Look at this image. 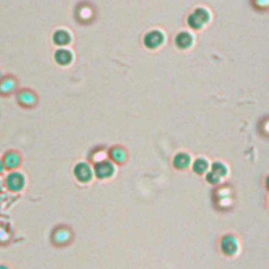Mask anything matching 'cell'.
Instances as JSON below:
<instances>
[{"instance_id": "obj_20", "label": "cell", "mask_w": 269, "mask_h": 269, "mask_svg": "<svg viewBox=\"0 0 269 269\" xmlns=\"http://www.w3.org/2000/svg\"><path fill=\"white\" fill-rule=\"evenodd\" d=\"M5 170H7V169H6V166H5V163H4L3 159L0 158V175L4 174V173H5Z\"/></svg>"}, {"instance_id": "obj_11", "label": "cell", "mask_w": 269, "mask_h": 269, "mask_svg": "<svg viewBox=\"0 0 269 269\" xmlns=\"http://www.w3.org/2000/svg\"><path fill=\"white\" fill-rule=\"evenodd\" d=\"M53 41L56 45L65 46L70 43L71 36L66 30H57L53 35Z\"/></svg>"}, {"instance_id": "obj_13", "label": "cell", "mask_w": 269, "mask_h": 269, "mask_svg": "<svg viewBox=\"0 0 269 269\" xmlns=\"http://www.w3.org/2000/svg\"><path fill=\"white\" fill-rule=\"evenodd\" d=\"M17 101L23 107H31L36 103V97L32 92L22 91L18 94Z\"/></svg>"}, {"instance_id": "obj_7", "label": "cell", "mask_w": 269, "mask_h": 269, "mask_svg": "<svg viewBox=\"0 0 269 269\" xmlns=\"http://www.w3.org/2000/svg\"><path fill=\"white\" fill-rule=\"evenodd\" d=\"M94 172L99 179H109L116 174V166L110 161H102L96 165Z\"/></svg>"}, {"instance_id": "obj_5", "label": "cell", "mask_w": 269, "mask_h": 269, "mask_svg": "<svg viewBox=\"0 0 269 269\" xmlns=\"http://www.w3.org/2000/svg\"><path fill=\"white\" fill-rule=\"evenodd\" d=\"M221 249L227 256H236L240 252V243L235 237L225 236L221 241Z\"/></svg>"}, {"instance_id": "obj_9", "label": "cell", "mask_w": 269, "mask_h": 269, "mask_svg": "<svg viewBox=\"0 0 269 269\" xmlns=\"http://www.w3.org/2000/svg\"><path fill=\"white\" fill-rule=\"evenodd\" d=\"M175 42L177 47H179L180 50H187L193 45L194 37L189 32H181L176 36Z\"/></svg>"}, {"instance_id": "obj_1", "label": "cell", "mask_w": 269, "mask_h": 269, "mask_svg": "<svg viewBox=\"0 0 269 269\" xmlns=\"http://www.w3.org/2000/svg\"><path fill=\"white\" fill-rule=\"evenodd\" d=\"M210 20V13L204 8L195 9L187 18V25L193 30H200Z\"/></svg>"}, {"instance_id": "obj_15", "label": "cell", "mask_w": 269, "mask_h": 269, "mask_svg": "<svg viewBox=\"0 0 269 269\" xmlns=\"http://www.w3.org/2000/svg\"><path fill=\"white\" fill-rule=\"evenodd\" d=\"M15 87H16V82L13 78L11 77L5 78L2 82H0V94L9 95L14 91Z\"/></svg>"}, {"instance_id": "obj_17", "label": "cell", "mask_w": 269, "mask_h": 269, "mask_svg": "<svg viewBox=\"0 0 269 269\" xmlns=\"http://www.w3.org/2000/svg\"><path fill=\"white\" fill-rule=\"evenodd\" d=\"M212 172L218 174L223 179V178H225L228 175L229 170H228V166L225 163L219 162V161H217V162H214L212 164Z\"/></svg>"}, {"instance_id": "obj_21", "label": "cell", "mask_w": 269, "mask_h": 269, "mask_svg": "<svg viewBox=\"0 0 269 269\" xmlns=\"http://www.w3.org/2000/svg\"><path fill=\"white\" fill-rule=\"evenodd\" d=\"M0 269H11V267L7 264H0Z\"/></svg>"}, {"instance_id": "obj_3", "label": "cell", "mask_w": 269, "mask_h": 269, "mask_svg": "<svg viewBox=\"0 0 269 269\" xmlns=\"http://www.w3.org/2000/svg\"><path fill=\"white\" fill-rule=\"evenodd\" d=\"M165 41V35L163 32L159 30H154L145 35L143 43L149 50H157L162 45Z\"/></svg>"}, {"instance_id": "obj_16", "label": "cell", "mask_w": 269, "mask_h": 269, "mask_svg": "<svg viewBox=\"0 0 269 269\" xmlns=\"http://www.w3.org/2000/svg\"><path fill=\"white\" fill-rule=\"evenodd\" d=\"M111 156H112V159L115 161V162H117L119 164L124 163V161L127 160V152H125L121 148L113 149L111 152Z\"/></svg>"}, {"instance_id": "obj_8", "label": "cell", "mask_w": 269, "mask_h": 269, "mask_svg": "<svg viewBox=\"0 0 269 269\" xmlns=\"http://www.w3.org/2000/svg\"><path fill=\"white\" fill-rule=\"evenodd\" d=\"M71 239V232L69 229L64 227H59L54 230L52 235V241L56 245H65Z\"/></svg>"}, {"instance_id": "obj_10", "label": "cell", "mask_w": 269, "mask_h": 269, "mask_svg": "<svg viewBox=\"0 0 269 269\" xmlns=\"http://www.w3.org/2000/svg\"><path fill=\"white\" fill-rule=\"evenodd\" d=\"M55 61L61 65V66H66L69 65L74 59V55L69 50L66 48H59L55 52V55H54Z\"/></svg>"}, {"instance_id": "obj_6", "label": "cell", "mask_w": 269, "mask_h": 269, "mask_svg": "<svg viewBox=\"0 0 269 269\" xmlns=\"http://www.w3.org/2000/svg\"><path fill=\"white\" fill-rule=\"evenodd\" d=\"M3 161L5 163L6 169L8 170H15L21 165L22 159L20 154L16 151H9L4 155Z\"/></svg>"}, {"instance_id": "obj_22", "label": "cell", "mask_w": 269, "mask_h": 269, "mask_svg": "<svg viewBox=\"0 0 269 269\" xmlns=\"http://www.w3.org/2000/svg\"><path fill=\"white\" fill-rule=\"evenodd\" d=\"M0 79H2V73H0Z\"/></svg>"}, {"instance_id": "obj_14", "label": "cell", "mask_w": 269, "mask_h": 269, "mask_svg": "<svg viewBox=\"0 0 269 269\" xmlns=\"http://www.w3.org/2000/svg\"><path fill=\"white\" fill-rule=\"evenodd\" d=\"M209 166H210V164L205 158H199L193 162L192 169L194 170V173H197L198 175H204L205 173L208 172Z\"/></svg>"}, {"instance_id": "obj_12", "label": "cell", "mask_w": 269, "mask_h": 269, "mask_svg": "<svg viewBox=\"0 0 269 269\" xmlns=\"http://www.w3.org/2000/svg\"><path fill=\"white\" fill-rule=\"evenodd\" d=\"M191 164V157L187 153L178 154L174 159V165L179 169H186Z\"/></svg>"}, {"instance_id": "obj_2", "label": "cell", "mask_w": 269, "mask_h": 269, "mask_svg": "<svg viewBox=\"0 0 269 269\" xmlns=\"http://www.w3.org/2000/svg\"><path fill=\"white\" fill-rule=\"evenodd\" d=\"M6 187L12 192H20L27 185V178L20 172L12 170L5 180Z\"/></svg>"}, {"instance_id": "obj_18", "label": "cell", "mask_w": 269, "mask_h": 269, "mask_svg": "<svg viewBox=\"0 0 269 269\" xmlns=\"http://www.w3.org/2000/svg\"><path fill=\"white\" fill-rule=\"evenodd\" d=\"M11 240V235L9 229L4 225L0 224V245H7Z\"/></svg>"}, {"instance_id": "obj_4", "label": "cell", "mask_w": 269, "mask_h": 269, "mask_svg": "<svg viewBox=\"0 0 269 269\" xmlns=\"http://www.w3.org/2000/svg\"><path fill=\"white\" fill-rule=\"evenodd\" d=\"M74 174L81 183H89L93 180L95 176L94 169L86 162H79L75 166Z\"/></svg>"}, {"instance_id": "obj_19", "label": "cell", "mask_w": 269, "mask_h": 269, "mask_svg": "<svg viewBox=\"0 0 269 269\" xmlns=\"http://www.w3.org/2000/svg\"><path fill=\"white\" fill-rule=\"evenodd\" d=\"M206 180H207V182H209L211 184H218V183L221 182L222 178L218 174H216V173L211 170V172L207 173V175H206Z\"/></svg>"}]
</instances>
